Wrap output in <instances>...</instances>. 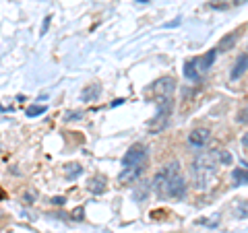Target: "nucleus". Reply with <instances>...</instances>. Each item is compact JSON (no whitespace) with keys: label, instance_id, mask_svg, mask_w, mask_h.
<instances>
[{"label":"nucleus","instance_id":"obj_9","mask_svg":"<svg viewBox=\"0 0 248 233\" xmlns=\"http://www.w3.org/2000/svg\"><path fill=\"white\" fill-rule=\"evenodd\" d=\"M238 33L240 31H234V33H228L223 40L219 42V48H215L217 52H228V50H232L236 45V42H238Z\"/></svg>","mask_w":248,"mask_h":233},{"label":"nucleus","instance_id":"obj_3","mask_svg":"<svg viewBox=\"0 0 248 233\" xmlns=\"http://www.w3.org/2000/svg\"><path fill=\"white\" fill-rule=\"evenodd\" d=\"M215 58H217V50H209L207 54H203V56H197V58L188 60L184 64V76L188 81H192V83L201 81V76H203L209 68L213 66Z\"/></svg>","mask_w":248,"mask_h":233},{"label":"nucleus","instance_id":"obj_6","mask_svg":"<svg viewBox=\"0 0 248 233\" xmlns=\"http://www.w3.org/2000/svg\"><path fill=\"white\" fill-rule=\"evenodd\" d=\"M209 138H211V130L209 128H197L188 134V143H190V146H195V149H203V146H207Z\"/></svg>","mask_w":248,"mask_h":233},{"label":"nucleus","instance_id":"obj_20","mask_svg":"<svg viewBox=\"0 0 248 233\" xmlns=\"http://www.w3.org/2000/svg\"><path fill=\"white\" fill-rule=\"evenodd\" d=\"M234 4L236 6H242V4H246V0H234Z\"/></svg>","mask_w":248,"mask_h":233},{"label":"nucleus","instance_id":"obj_15","mask_svg":"<svg viewBox=\"0 0 248 233\" xmlns=\"http://www.w3.org/2000/svg\"><path fill=\"white\" fill-rule=\"evenodd\" d=\"M46 112H48V107H46V105H29L25 110V116H29V118H35V116H42Z\"/></svg>","mask_w":248,"mask_h":233},{"label":"nucleus","instance_id":"obj_8","mask_svg":"<svg viewBox=\"0 0 248 233\" xmlns=\"http://www.w3.org/2000/svg\"><path fill=\"white\" fill-rule=\"evenodd\" d=\"M99 93H102V87H99L97 83L89 85V87H85L83 93H81V102H93V99L99 97Z\"/></svg>","mask_w":248,"mask_h":233},{"label":"nucleus","instance_id":"obj_7","mask_svg":"<svg viewBox=\"0 0 248 233\" xmlns=\"http://www.w3.org/2000/svg\"><path fill=\"white\" fill-rule=\"evenodd\" d=\"M246 64H248V54H246V52H242V54L238 56L234 68H232L230 79H232V81H240V79H242L244 73H246Z\"/></svg>","mask_w":248,"mask_h":233},{"label":"nucleus","instance_id":"obj_13","mask_svg":"<svg viewBox=\"0 0 248 233\" xmlns=\"http://www.w3.org/2000/svg\"><path fill=\"white\" fill-rule=\"evenodd\" d=\"M232 177H234V186H246L248 175H246V167H238L232 172Z\"/></svg>","mask_w":248,"mask_h":233},{"label":"nucleus","instance_id":"obj_24","mask_svg":"<svg viewBox=\"0 0 248 233\" xmlns=\"http://www.w3.org/2000/svg\"><path fill=\"white\" fill-rule=\"evenodd\" d=\"M0 215H2V213H0Z\"/></svg>","mask_w":248,"mask_h":233},{"label":"nucleus","instance_id":"obj_11","mask_svg":"<svg viewBox=\"0 0 248 233\" xmlns=\"http://www.w3.org/2000/svg\"><path fill=\"white\" fill-rule=\"evenodd\" d=\"M143 169L145 167H135V169H124V172L120 174V177L118 180L122 182V184H128V182H137L139 180V175L143 174Z\"/></svg>","mask_w":248,"mask_h":233},{"label":"nucleus","instance_id":"obj_12","mask_svg":"<svg viewBox=\"0 0 248 233\" xmlns=\"http://www.w3.org/2000/svg\"><path fill=\"white\" fill-rule=\"evenodd\" d=\"M81 174H83V167L79 163H68V165H64V177L68 182L75 180V177H79Z\"/></svg>","mask_w":248,"mask_h":233},{"label":"nucleus","instance_id":"obj_16","mask_svg":"<svg viewBox=\"0 0 248 233\" xmlns=\"http://www.w3.org/2000/svg\"><path fill=\"white\" fill-rule=\"evenodd\" d=\"M238 122L242 124V126H246V107H242V112L238 114Z\"/></svg>","mask_w":248,"mask_h":233},{"label":"nucleus","instance_id":"obj_22","mask_svg":"<svg viewBox=\"0 0 248 233\" xmlns=\"http://www.w3.org/2000/svg\"><path fill=\"white\" fill-rule=\"evenodd\" d=\"M2 196H4V192H2V190H0V200H2Z\"/></svg>","mask_w":248,"mask_h":233},{"label":"nucleus","instance_id":"obj_23","mask_svg":"<svg viewBox=\"0 0 248 233\" xmlns=\"http://www.w3.org/2000/svg\"><path fill=\"white\" fill-rule=\"evenodd\" d=\"M139 2H143V4H145V2H149V0H139Z\"/></svg>","mask_w":248,"mask_h":233},{"label":"nucleus","instance_id":"obj_14","mask_svg":"<svg viewBox=\"0 0 248 233\" xmlns=\"http://www.w3.org/2000/svg\"><path fill=\"white\" fill-rule=\"evenodd\" d=\"M215 155H217L219 165H232V155L228 149H215Z\"/></svg>","mask_w":248,"mask_h":233},{"label":"nucleus","instance_id":"obj_17","mask_svg":"<svg viewBox=\"0 0 248 233\" xmlns=\"http://www.w3.org/2000/svg\"><path fill=\"white\" fill-rule=\"evenodd\" d=\"M33 196H35L33 192H27V194H23V203H33V200H35Z\"/></svg>","mask_w":248,"mask_h":233},{"label":"nucleus","instance_id":"obj_4","mask_svg":"<svg viewBox=\"0 0 248 233\" xmlns=\"http://www.w3.org/2000/svg\"><path fill=\"white\" fill-rule=\"evenodd\" d=\"M147 91L153 95V102L157 105L172 103V97L176 91V81H174V76H161V79L155 81Z\"/></svg>","mask_w":248,"mask_h":233},{"label":"nucleus","instance_id":"obj_1","mask_svg":"<svg viewBox=\"0 0 248 233\" xmlns=\"http://www.w3.org/2000/svg\"><path fill=\"white\" fill-rule=\"evenodd\" d=\"M151 188L159 198H174V200L184 198L188 184H186L184 175L180 172V163L174 161V163H168L164 169H159L153 177Z\"/></svg>","mask_w":248,"mask_h":233},{"label":"nucleus","instance_id":"obj_18","mask_svg":"<svg viewBox=\"0 0 248 233\" xmlns=\"http://www.w3.org/2000/svg\"><path fill=\"white\" fill-rule=\"evenodd\" d=\"M52 203H54V204H64V203H66V198H64V196H54V198H52Z\"/></svg>","mask_w":248,"mask_h":233},{"label":"nucleus","instance_id":"obj_19","mask_svg":"<svg viewBox=\"0 0 248 233\" xmlns=\"http://www.w3.org/2000/svg\"><path fill=\"white\" fill-rule=\"evenodd\" d=\"M176 25H180V21H172V23H166V27H176Z\"/></svg>","mask_w":248,"mask_h":233},{"label":"nucleus","instance_id":"obj_5","mask_svg":"<svg viewBox=\"0 0 248 233\" xmlns=\"http://www.w3.org/2000/svg\"><path fill=\"white\" fill-rule=\"evenodd\" d=\"M147 159V149L143 145H133L130 149L124 153V157H122V167L124 169H135V167H145L143 163Z\"/></svg>","mask_w":248,"mask_h":233},{"label":"nucleus","instance_id":"obj_10","mask_svg":"<svg viewBox=\"0 0 248 233\" xmlns=\"http://www.w3.org/2000/svg\"><path fill=\"white\" fill-rule=\"evenodd\" d=\"M89 192L91 194H104L106 192V188H108V182H106V177H102V175H97V177H93V180L89 182Z\"/></svg>","mask_w":248,"mask_h":233},{"label":"nucleus","instance_id":"obj_2","mask_svg":"<svg viewBox=\"0 0 248 233\" xmlns=\"http://www.w3.org/2000/svg\"><path fill=\"white\" fill-rule=\"evenodd\" d=\"M217 167H219V161H217L215 151L207 153V155H201V157H197L195 161H192L190 175H192V182H195L197 190L211 188V184L215 180V174H217Z\"/></svg>","mask_w":248,"mask_h":233},{"label":"nucleus","instance_id":"obj_21","mask_svg":"<svg viewBox=\"0 0 248 233\" xmlns=\"http://www.w3.org/2000/svg\"><path fill=\"white\" fill-rule=\"evenodd\" d=\"M246 145H248V136L244 134V136H242V146H244V149H246Z\"/></svg>","mask_w":248,"mask_h":233}]
</instances>
